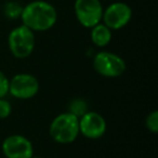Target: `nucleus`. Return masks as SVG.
<instances>
[{
  "label": "nucleus",
  "mask_w": 158,
  "mask_h": 158,
  "mask_svg": "<svg viewBox=\"0 0 158 158\" xmlns=\"http://www.w3.org/2000/svg\"><path fill=\"white\" fill-rule=\"evenodd\" d=\"M21 20L23 25L33 31H44L52 28L56 23V10L51 3L37 0L22 9Z\"/></svg>",
  "instance_id": "nucleus-1"
},
{
  "label": "nucleus",
  "mask_w": 158,
  "mask_h": 158,
  "mask_svg": "<svg viewBox=\"0 0 158 158\" xmlns=\"http://www.w3.org/2000/svg\"><path fill=\"white\" fill-rule=\"evenodd\" d=\"M50 135L60 144H69L79 135V118L72 113L56 116L50 125Z\"/></svg>",
  "instance_id": "nucleus-2"
},
{
  "label": "nucleus",
  "mask_w": 158,
  "mask_h": 158,
  "mask_svg": "<svg viewBox=\"0 0 158 158\" xmlns=\"http://www.w3.org/2000/svg\"><path fill=\"white\" fill-rule=\"evenodd\" d=\"M8 44L16 59H26L35 48V34L25 25H21L12 29L9 34Z\"/></svg>",
  "instance_id": "nucleus-3"
},
{
  "label": "nucleus",
  "mask_w": 158,
  "mask_h": 158,
  "mask_svg": "<svg viewBox=\"0 0 158 158\" xmlns=\"http://www.w3.org/2000/svg\"><path fill=\"white\" fill-rule=\"evenodd\" d=\"M93 67L98 74L108 78L119 77L126 70V62L119 55L107 51H102L95 54Z\"/></svg>",
  "instance_id": "nucleus-4"
},
{
  "label": "nucleus",
  "mask_w": 158,
  "mask_h": 158,
  "mask_svg": "<svg viewBox=\"0 0 158 158\" xmlns=\"http://www.w3.org/2000/svg\"><path fill=\"white\" fill-rule=\"evenodd\" d=\"M75 14L82 26L92 28L101 22L103 7L100 0H76Z\"/></svg>",
  "instance_id": "nucleus-5"
},
{
  "label": "nucleus",
  "mask_w": 158,
  "mask_h": 158,
  "mask_svg": "<svg viewBox=\"0 0 158 158\" xmlns=\"http://www.w3.org/2000/svg\"><path fill=\"white\" fill-rule=\"evenodd\" d=\"M39 90V82L37 78L31 74L15 75L10 80L9 93L16 99L27 100L34 98Z\"/></svg>",
  "instance_id": "nucleus-6"
},
{
  "label": "nucleus",
  "mask_w": 158,
  "mask_h": 158,
  "mask_svg": "<svg viewBox=\"0 0 158 158\" xmlns=\"http://www.w3.org/2000/svg\"><path fill=\"white\" fill-rule=\"evenodd\" d=\"M132 18V10L127 3L114 2L103 10L104 24L110 29H120L130 22Z\"/></svg>",
  "instance_id": "nucleus-7"
},
{
  "label": "nucleus",
  "mask_w": 158,
  "mask_h": 158,
  "mask_svg": "<svg viewBox=\"0 0 158 158\" xmlns=\"http://www.w3.org/2000/svg\"><path fill=\"white\" fill-rule=\"evenodd\" d=\"M2 152L7 158H31L34 148L28 139L20 134H13L3 141Z\"/></svg>",
  "instance_id": "nucleus-8"
},
{
  "label": "nucleus",
  "mask_w": 158,
  "mask_h": 158,
  "mask_svg": "<svg viewBox=\"0 0 158 158\" xmlns=\"http://www.w3.org/2000/svg\"><path fill=\"white\" fill-rule=\"evenodd\" d=\"M106 131V121L95 112H87L79 118V133L88 139H99Z\"/></svg>",
  "instance_id": "nucleus-9"
},
{
  "label": "nucleus",
  "mask_w": 158,
  "mask_h": 158,
  "mask_svg": "<svg viewBox=\"0 0 158 158\" xmlns=\"http://www.w3.org/2000/svg\"><path fill=\"white\" fill-rule=\"evenodd\" d=\"M112 39V29H110L105 24H97L91 31V40L98 47H105Z\"/></svg>",
  "instance_id": "nucleus-10"
},
{
  "label": "nucleus",
  "mask_w": 158,
  "mask_h": 158,
  "mask_svg": "<svg viewBox=\"0 0 158 158\" xmlns=\"http://www.w3.org/2000/svg\"><path fill=\"white\" fill-rule=\"evenodd\" d=\"M23 8L19 5L18 2H14V1H10L7 5L5 6V14L8 19H11V20H15L21 16Z\"/></svg>",
  "instance_id": "nucleus-11"
},
{
  "label": "nucleus",
  "mask_w": 158,
  "mask_h": 158,
  "mask_svg": "<svg viewBox=\"0 0 158 158\" xmlns=\"http://www.w3.org/2000/svg\"><path fill=\"white\" fill-rule=\"evenodd\" d=\"M69 113H72L75 116L80 118L82 115L87 113V104L85 103L82 100H75V101H73L72 104H70Z\"/></svg>",
  "instance_id": "nucleus-12"
},
{
  "label": "nucleus",
  "mask_w": 158,
  "mask_h": 158,
  "mask_svg": "<svg viewBox=\"0 0 158 158\" xmlns=\"http://www.w3.org/2000/svg\"><path fill=\"white\" fill-rule=\"evenodd\" d=\"M145 125L146 128L153 133H157L158 132V112L154 110L151 114H148V116L146 117L145 120Z\"/></svg>",
  "instance_id": "nucleus-13"
},
{
  "label": "nucleus",
  "mask_w": 158,
  "mask_h": 158,
  "mask_svg": "<svg viewBox=\"0 0 158 158\" xmlns=\"http://www.w3.org/2000/svg\"><path fill=\"white\" fill-rule=\"evenodd\" d=\"M9 84H10V80L0 70V99L5 98L9 93Z\"/></svg>",
  "instance_id": "nucleus-14"
},
{
  "label": "nucleus",
  "mask_w": 158,
  "mask_h": 158,
  "mask_svg": "<svg viewBox=\"0 0 158 158\" xmlns=\"http://www.w3.org/2000/svg\"><path fill=\"white\" fill-rule=\"evenodd\" d=\"M12 112V107L10 102L5 99H0V119H5L10 116Z\"/></svg>",
  "instance_id": "nucleus-15"
},
{
  "label": "nucleus",
  "mask_w": 158,
  "mask_h": 158,
  "mask_svg": "<svg viewBox=\"0 0 158 158\" xmlns=\"http://www.w3.org/2000/svg\"><path fill=\"white\" fill-rule=\"evenodd\" d=\"M31 158H42V157H34V156H33Z\"/></svg>",
  "instance_id": "nucleus-16"
}]
</instances>
